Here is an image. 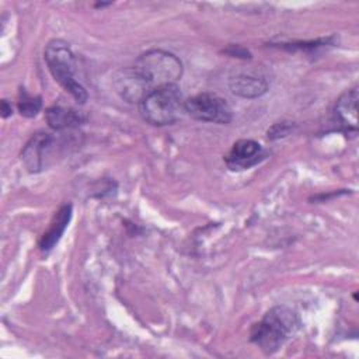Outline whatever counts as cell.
I'll return each instance as SVG.
<instances>
[{"instance_id":"obj_1","label":"cell","mask_w":359,"mask_h":359,"mask_svg":"<svg viewBox=\"0 0 359 359\" xmlns=\"http://www.w3.org/2000/svg\"><path fill=\"white\" fill-rule=\"evenodd\" d=\"M299 327L300 318L294 310L286 306H275L252 325L250 341L262 352L271 355L292 338L297 332Z\"/></svg>"},{"instance_id":"obj_2","label":"cell","mask_w":359,"mask_h":359,"mask_svg":"<svg viewBox=\"0 0 359 359\" xmlns=\"http://www.w3.org/2000/svg\"><path fill=\"white\" fill-rule=\"evenodd\" d=\"M142 118L153 126L177 122L185 112V100L177 84H165L151 90L140 102Z\"/></svg>"},{"instance_id":"obj_3","label":"cell","mask_w":359,"mask_h":359,"mask_svg":"<svg viewBox=\"0 0 359 359\" xmlns=\"http://www.w3.org/2000/svg\"><path fill=\"white\" fill-rule=\"evenodd\" d=\"M43 59L52 77L80 104L87 101L86 88L76 80V59L67 42L52 39L43 49Z\"/></svg>"},{"instance_id":"obj_4","label":"cell","mask_w":359,"mask_h":359,"mask_svg":"<svg viewBox=\"0 0 359 359\" xmlns=\"http://www.w3.org/2000/svg\"><path fill=\"white\" fill-rule=\"evenodd\" d=\"M133 67L151 90L165 84H177L184 72L182 62L174 53L163 49L143 52Z\"/></svg>"},{"instance_id":"obj_5","label":"cell","mask_w":359,"mask_h":359,"mask_svg":"<svg viewBox=\"0 0 359 359\" xmlns=\"http://www.w3.org/2000/svg\"><path fill=\"white\" fill-rule=\"evenodd\" d=\"M185 112L196 121L219 125H226L233 118L229 102L212 93H199L185 100Z\"/></svg>"},{"instance_id":"obj_6","label":"cell","mask_w":359,"mask_h":359,"mask_svg":"<svg viewBox=\"0 0 359 359\" xmlns=\"http://www.w3.org/2000/svg\"><path fill=\"white\" fill-rule=\"evenodd\" d=\"M265 156L266 154L258 142L252 139H240L224 156V163L231 171H241L258 164Z\"/></svg>"},{"instance_id":"obj_7","label":"cell","mask_w":359,"mask_h":359,"mask_svg":"<svg viewBox=\"0 0 359 359\" xmlns=\"http://www.w3.org/2000/svg\"><path fill=\"white\" fill-rule=\"evenodd\" d=\"M114 87L125 101L132 104H139L151 91L133 66L123 67L115 74Z\"/></svg>"},{"instance_id":"obj_8","label":"cell","mask_w":359,"mask_h":359,"mask_svg":"<svg viewBox=\"0 0 359 359\" xmlns=\"http://www.w3.org/2000/svg\"><path fill=\"white\" fill-rule=\"evenodd\" d=\"M358 88H351L342 93L335 102V119L346 133L358 130Z\"/></svg>"},{"instance_id":"obj_9","label":"cell","mask_w":359,"mask_h":359,"mask_svg":"<svg viewBox=\"0 0 359 359\" xmlns=\"http://www.w3.org/2000/svg\"><path fill=\"white\" fill-rule=\"evenodd\" d=\"M229 88L234 95L240 98L251 100V98H258L264 95L269 88V83L262 76L240 73L230 77Z\"/></svg>"},{"instance_id":"obj_10","label":"cell","mask_w":359,"mask_h":359,"mask_svg":"<svg viewBox=\"0 0 359 359\" xmlns=\"http://www.w3.org/2000/svg\"><path fill=\"white\" fill-rule=\"evenodd\" d=\"M52 136L49 133H36L31 137L22 150L21 158L24 160L27 168L34 172L39 171L43 165V151L50 146Z\"/></svg>"},{"instance_id":"obj_11","label":"cell","mask_w":359,"mask_h":359,"mask_svg":"<svg viewBox=\"0 0 359 359\" xmlns=\"http://www.w3.org/2000/svg\"><path fill=\"white\" fill-rule=\"evenodd\" d=\"M45 119L50 129L65 130L81 125L86 121V116L73 108H66L62 105H53L46 109Z\"/></svg>"},{"instance_id":"obj_12","label":"cell","mask_w":359,"mask_h":359,"mask_svg":"<svg viewBox=\"0 0 359 359\" xmlns=\"http://www.w3.org/2000/svg\"><path fill=\"white\" fill-rule=\"evenodd\" d=\"M72 217V205H63L55 215L53 222L49 227V230L42 236L39 241V248L42 251H49L53 248V245L60 240L62 234L65 233L69 222Z\"/></svg>"},{"instance_id":"obj_13","label":"cell","mask_w":359,"mask_h":359,"mask_svg":"<svg viewBox=\"0 0 359 359\" xmlns=\"http://www.w3.org/2000/svg\"><path fill=\"white\" fill-rule=\"evenodd\" d=\"M42 107V98L38 97H31L28 95L24 90L20 91V101H18V111L22 116L25 118H32L35 116Z\"/></svg>"},{"instance_id":"obj_14","label":"cell","mask_w":359,"mask_h":359,"mask_svg":"<svg viewBox=\"0 0 359 359\" xmlns=\"http://www.w3.org/2000/svg\"><path fill=\"white\" fill-rule=\"evenodd\" d=\"M290 130H292V125H290V123H287V122H279V123L272 125V126L268 129L266 137H268L269 140H275V139H279V137L286 136Z\"/></svg>"},{"instance_id":"obj_15","label":"cell","mask_w":359,"mask_h":359,"mask_svg":"<svg viewBox=\"0 0 359 359\" xmlns=\"http://www.w3.org/2000/svg\"><path fill=\"white\" fill-rule=\"evenodd\" d=\"M13 114V109H11V105H8L7 100H3L1 101V116L3 118H7Z\"/></svg>"}]
</instances>
